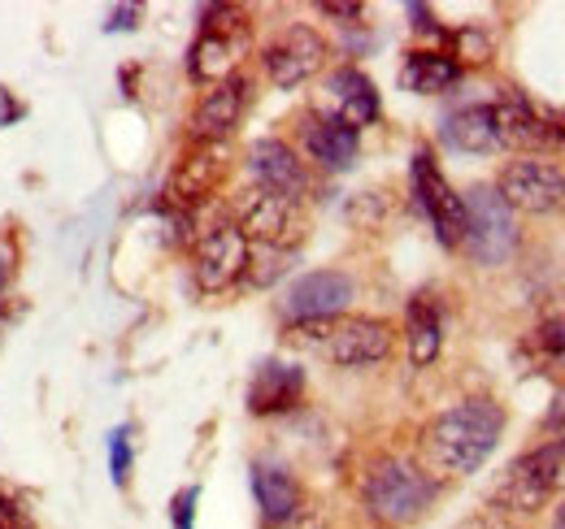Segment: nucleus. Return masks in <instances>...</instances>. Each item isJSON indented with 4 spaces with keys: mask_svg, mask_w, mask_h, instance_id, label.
<instances>
[{
    "mask_svg": "<svg viewBox=\"0 0 565 529\" xmlns=\"http://www.w3.org/2000/svg\"><path fill=\"white\" fill-rule=\"evenodd\" d=\"M444 143H448V148H457V152H470V156L495 152V148H500V139H495L492 105L457 109V114L444 122Z\"/></svg>",
    "mask_w": 565,
    "mask_h": 529,
    "instance_id": "22",
    "label": "nucleus"
},
{
    "mask_svg": "<svg viewBox=\"0 0 565 529\" xmlns=\"http://www.w3.org/2000/svg\"><path fill=\"white\" fill-rule=\"evenodd\" d=\"M544 425H548V430H565V391L557 396V403H553V412H548Z\"/></svg>",
    "mask_w": 565,
    "mask_h": 529,
    "instance_id": "33",
    "label": "nucleus"
},
{
    "mask_svg": "<svg viewBox=\"0 0 565 529\" xmlns=\"http://www.w3.org/2000/svg\"><path fill=\"white\" fill-rule=\"evenodd\" d=\"M226 174H231L226 143H196L179 161V170L170 174L166 196H170L174 208H196V204H205L210 196H217V187L226 183Z\"/></svg>",
    "mask_w": 565,
    "mask_h": 529,
    "instance_id": "14",
    "label": "nucleus"
},
{
    "mask_svg": "<svg viewBox=\"0 0 565 529\" xmlns=\"http://www.w3.org/2000/svg\"><path fill=\"white\" fill-rule=\"evenodd\" d=\"M287 343L309 347L313 356L340 365V369H361V365H379L392 356L396 347V331L383 317H356V313H340L331 322H300L287 326Z\"/></svg>",
    "mask_w": 565,
    "mask_h": 529,
    "instance_id": "3",
    "label": "nucleus"
},
{
    "mask_svg": "<svg viewBox=\"0 0 565 529\" xmlns=\"http://www.w3.org/2000/svg\"><path fill=\"white\" fill-rule=\"evenodd\" d=\"M461 204H466V239H461L466 257L483 269L509 261L518 252V213L500 199L495 187H483V183L470 187Z\"/></svg>",
    "mask_w": 565,
    "mask_h": 529,
    "instance_id": "5",
    "label": "nucleus"
},
{
    "mask_svg": "<svg viewBox=\"0 0 565 529\" xmlns=\"http://www.w3.org/2000/svg\"><path fill=\"white\" fill-rule=\"evenodd\" d=\"M0 278H4V264H0Z\"/></svg>",
    "mask_w": 565,
    "mask_h": 529,
    "instance_id": "36",
    "label": "nucleus"
},
{
    "mask_svg": "<svg viewBox=\"0 0 565 529\" xmlns=\"http://www.w3.org/2000/svg\"><path fill=\"white\" fill-rule=\"evenodd\" d=\"M553 529H565V504L557 508V517H553Z\"/></svg>",
    "mask_w": 565,
    "mask_h": 529,
    "instance_id": "35",
    "label": "nucleus"
},
{
    "mask_svg": "<svg viewBox=\"0 0 565 529\" xmlns=\"http://www.w3.org/2000/svg\"><path fill=\"white\" fill-rule=\"evenodd\" d=\"M318 114L331 118V122H344L349 131L361 134V127H374L383 105H379V87L370 83V74L356 66H340L327 74L322 83V100H318Z\"/></svg>",
    "mask_w": 565,
    "mask_h": 529,
    "instance_id": "11",
    "label": "nucleus"
},
{
    "mask_svg": "<svg viewBox=\"0 0 565 529\" xmlns=\"http://www.w3.org/2000/svg\"><path fill=\"white\" fill-rule=\"evenodd\" d=\"M305 399V369L287 365V360H266L253 374L248 387V412L253 417H282Z\"/></svg>",
    "mask_w": 565,
    "mask_h": 529,
    "instance_id": "17",
    "label": "nucleus"
},
{
    "mask_svg": "<svg viewBox=\"0 0 565 529\" xmlns=\"http://www.w3.org/2000/svg\"><path fill=\"white\" fill-rule=\"evenodd\" d=\"M492 118H495V139H500V148L535 152V148L553 143L544 114H540L522 91H504V96L492 105Z\"/></svg>",
    "mask_w": 565,
    "mask_h": 529,
    "instance_id": "18",
    "label": "nucleus"
},
{
    "mask_svg": "<svg viewBox=\"0 0 565 529\" xmlns=\"http://www.w3.org/2000/svg\"><path fill=\"white\" fill-rule=\"evenodd\" d=\"M248 100H253V83L244 74H231V78L213 83L205 100L196 105V118H192L196 143H226V134L244 122Z\"/></svg>",
    "mask_w": 565,
    "mask_h": 529,
    "instance_id": "16",
    "label": "nucleus"
},
{
    "mask_svg": "<svg viewBox=\"0 0 565 529\" xmlns=\"http://www.w3.org/2000/svg\"><path fill=\"white\" fill-rule=\"evenodd\" d=\"M327 57H331L327 40L313 26L296 22V26H287L279 40L266 48V74H270V83L279 91H296L300 83H309L318 69L327 66Z\"/></svg>",
    "mask_w": 565,
    "mask_h": 529,
    "instance_id": "13",
    "label": "nucleus"
},
{
    "mask_svg": "<svg viewBox=\"0 0 565 529\" xmlns=\"http://www.w3.org/2000/svg\"><path fill=\"white\" fill-rule=\"evenodd\" d=\"M544 122H548V134H553V143L565 139V109H553V114H544Z\"/></svg>",
    "mask_w": 565,
    "mask_h": 529,
    "instance_id": "32",
    "label": "nucleus"
},
{
    "mask_svg": "<svg viewBox=\"0 0 565 529\" xmlns=\"http://www.w3.org/2000/svg\"><path fill=\"white\" fill-rule=\"evenodd\" d=\"M244 48H248V18L235 4H213L205 9L196 44L188 48V74L196 83H222L235 74Z\"/></svg>",
    "mask_w": 565,
    "mask_h": 529,
    "instance_id": "7",
    "label": "nucleus"
},
{
    "mask_svg": "<svg viewBox=\"0 0 565 529\" xmlns=\"http://www.w3.org/2000/svg\"><path fill=\"white\" fill-rule=\"evenodd\" d=\"M409 18H414V26H418L423 35H444V26L435 22V13H430L426 4H409Z\"/></svg>",
    "mask_w": 565,
    "mask_h": 529,
    "instance_id": "30",
    "label": "nucleus"
},
{
    "mask_svg": "<svg viewBox=\"0 0 565 529\" xmlns=\"http://www.w3.org/2000/svg\"><path fill=\"white\" fill-rule=\"evenodd\" d=\"M131 26H140V4H122L109 13V31H131Z\"/></svg>",
    "mask_w": 565,
    "mask_h": 529,
    "instance_id": "29",
    "label": "nucleus"
},
{
    "mask_svg": "<svg viewBox=\"0 0 565 529\" xmlns=\"http://www.w3.org/2000/svg\"><path fill=\"white\" fill-rule=\"evenodd\" d=\"M248 273V239L244 230L226 217V222H213L210 230H201L196 239V257H192V278L205 295H222L231 291L239 278Z\"/></svg>",
    "mask_w": 565,
    "mask_h": 529,
    "instance_id": "10",
    "label": "nucleus"
},
{
    "mask_svg": "<svg viewBox=\"0 0 565 529\" xmlns=\"http://www.w3.org/2000/svg\"><path fill=\"white\" fill-rule=\"evenodd\" d=\"M500 199L513 208V213H557L565 208V170L557 161H540V156H522V161H509L500 170V183H495Z\"/></svg>",
    "mask_w": 565,
    "mask_h": 529,
    "instance_id": "9",
    "label": "nucleus"
},
{
    "mask_svg": "<svg viewBox=\"0 0 565 529\" xmlns=\"http://www.w3.org/2000/svg\"><path fill=\"white\" fill-rule=\"evenodd\" d=\"M409 183H414V199L426 213V222L435 226V239L444 248H461L466 239V204L452 192V183L444 179V170L435 165L430 148H418L409 161Z\"/></svg>",
    "mask_w": 565,
    "mask_h": 529,
    "instance_id": "8",
    "label": "nucleus"
},
{
    "mask_svg": "<svg viewBox=\"0 0 565 529\" xmlns=\"http://www.w3.org/2000/svg\"><path fill=\"white\" fill-rule=\"evenodd\" d=\"M470 529H513V526H504V521H475Z\"/></svg>",
    "mask_w": 565,
    "mask_h": 529,
    "instance_id": "34",
    "label": "nucleus"
},
{
    "mask_svg": "<svg viewBox=\"0 0 565 529\" xmlns=\"http://www.w3.org/2000/svg\"><path fill=\"white\" fill-rule=\"evenodd\" d=\"M461 78V66L452 62V53H409L405 66H401V83L405 91H418V96H444L448 87H457Z\"/></svg>",
    "mask_w": 565,
    "mask_h": 529,
    "instance_id": "23",
    "label": "nucleus"
},
{
    "mask_svg": "<svg viewBox=\"0 0 565 529\" xmlns=\"http://www.w3.org/2000/svg\"><path fill=\"white\" fill-rule=\"evenodd\" d=\"M291 252H275V248H248V282L253 287H270L275 278L287 273Z\"/></svg>",
    "mask_w": 565,
    "mask_h": 529,
    "instance_id": "25",
    "label": "nucleus"
},
{
    "mask_svg": "<svg viewBox=\"0 0 565 529\" xmlns=\"http://www.w3.org/2000/svg\"><path fill=\"white\" fill-rule=\"evenodd\" d=\"M526 347H531L540 360H565V295H557V300L544 309V317H540V326L531 331Z\"/></svg>",
    "mask_w": 565,
    "mask_h": 529,
    "instance_id": "24",
    "label": "nucleus"
},
{
    "mask_svg": "<svg viewBox=\"0 0 565 529\" xmlns=\"http://www.w3.org/2000/svg\"><path fill=\"white\" fill-rule=\"evenodd\" d=\"M322 13H327V18H344V22H356L365 9H361V4H322Z\"/></svg>",
    "mask_w": 565,
    "mask_h": 529,
    "instance_id": "31",
    "label": "nucleus"
},
{
    "mask_svg": "<svg viewBox=\"0 0 565 529\" xmlns=\"http://www.w3.org/2000/svg\"><path fill=\"white\" fill-rule=\"evenodd\" d=\"M452 44H457V53H452L457 66H461V62H488V53H492V44H488L479 31H457Z\"/></svg>",
    "mask_w": 565,
    "mask_h": 529,
    "instance_id": "26",
    "label": "nucleus"
},
{
    "mask_svg": "<svg viewBox=\"0 0 565 529\" xmlns=\"http://www.w3.org/2000/svg\"><path fill=\"white\" fill-rule=\"evenodd\" d=\"M196 499H201L196 486H183V490L174 495V504H170V521H174V529H196Z\"/></svg>",
    "mask_w": 565,
    "mask_h": 529,
    "instance_id": "28",
    "label": "nucleus"
},
{
    "mask_svg": "<svg viewBox=\"0 0 565 529\" xmlns=\"http://www.w3.org/2000/svg\"><path fill=\"white\" fill-rule=\"evenodd\" d=\"M500 434H504V408L488 396H475L426 421L423 452L439 473L470 477L500 447Z\"/></svg>",
    "mask_w": 565,
    "mask_h": 529,
    "instance_id": "1",
    "label": "nucleus"
},
{
    "mask_svg": "<svg viewBox=\"0 0 565 529\" xmlns=\"http://www.w3.org/2000/svg\"><path fill=\"white\" fill-rule=\"evenodd\" d=\"M300 143H305L309 161H318L322 170H349L361 152V134L349 131L344 122L322 118V114H309L300 122Z\"/></svg>",
    "mask_w": 565,
    "mask_h": 529,
    "instance_id": "19",
    "label": "nucleus"
},
{
    "mask_svg": "<svg viewBox=\"0 0 565 529\" xmlns=\"http://www.w3.org/2000/svg\"><path fill=\"white\" fill-rule=\"evenodd\" d=\"M405 343H409V360L414 365H435L439 347H444V313L435 295H414L405 309Z\"/></svg>",
    "mask_w": 565,
    "mask_h": 529,
    "instance_id": "21",
    "label": "nucleus"
},
{
    "mask_svg": "<svg viewBox=\"0 0 565 529\" xmlns=\"http://www.w3.org/2000/svg\"><path fill=\"white\" fill-rule=\"evenodd\" d=\"M439 499V477L405 456H379L361 477V508L387 529H405L423 521Z\"/></svg>",
    "mask_w": 565,
    "mask_h": 529,
    "instance_id": "2",
    "label": "nucleus"
},
{
    "mask_svg": "<svg viewBox=\"0 0 565 529\" xmlns=\"http://www.w3.org/2000/svg\"><path fill=\"white\" fill-rule=\"evenodd\" d=\"M248 174H253L257 192H270V196L300 199L309 192V170H305L300 152L282 139H257L248 148Z\"/></svg>",
    "mask_w": 565,
    "mask_h": 529,
    "instance_id": "15",
    "label": "nucleus"
},
{
    "mask_svg": "<svg viewBox=\"0 0 565 529\" xmlns=\"http://www.w3.org/2000/svg\"><path fill=\"white\" fill-rule=\"evenodd\" d=\"M562 486H565V447L562 439H557V443H544V447H535V452H526V456H518V461L509 464L500 473V482L492 486L488 504H492L495 512H522V517H531V512L548 508V499Z\"/></svg>",
    "mask_w": 565,
    "mask_h": 529,
    "instance_id": "4",
    "label": "nucleus"
},
{
    "mask_svg": "<svg viewBox=\"0 0 565 529\" xmlns=\"http://www.w3.org/2000/svg\"><path fill=\"white\" fill-rule=\"evenodd\" d=\"M109 468H114V482L122 486L127 473H131V439H127V430H114L109 434Z\"/></svg>",
    "mask_w": 565,
    "mask_h": 529,
    "instance_id": "27",
    "label": "nucleus"
},
{
    "mask_svg": "<svg viewBox=\"0 0 565 529\" xmlns=\"http://www.w3.org/2000/svg\"><path fill=\"white\" fill-rule=\"evenodd\" d=\"M353 300V278L340 269H313L305 278L291 282V291L282 295V317L291 326L300 322H331L349 309Z\"/></svg>",
    "mask_w": 565,
    "mask_h": 529,
    "instance_id": "12",
    "label": "nucleus"
},
{
    "mask_svg": "<svg viewBox=\"0 0 565 529\" xmlns=\"http://www.w3.org/2000/svg\"><path fill=\"white\" fill-rule=\"evenodd\" d=\"M231 222L244 230L248 248L296 252V248L305 244V235H309V222H305L300 199L270 196V192H257V187L239 192V199H235V217H231Z\"/></svg>",
    "mask_w": 565,
    "mask_h": 529,
    "instance_id": "6",
    "label": "nucleus"
},
{
    "mask_svg": "<svg viewBox=\"0 0 565 529\" xmlns=\"http://www.w3.org/2000/svg\"><path fill=\"white\" fill-rule=\"evenodd\" d=\"M253 495H257V508H262L266 526H287L305 508V490L282 464H257L253 468Z\"/></svg>",
    "mask_w": 565,
    "mask_h": 529,
    "instance_id": "20",
    "label": "nucleus"
}]
</instances>
